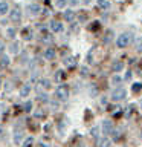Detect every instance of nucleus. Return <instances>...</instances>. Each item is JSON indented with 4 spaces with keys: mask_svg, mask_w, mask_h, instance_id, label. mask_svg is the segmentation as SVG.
Returning a JSON list of instances; mask_svg holds the SVG:
<instances>
[{
    "mask_svg": "<svg viewBox=\"0 0 142 147\" xmlns=\"http://www.w3.org/2000/svg\"><path fill=\"white\" fill-rule=\"evenodd\" d=\"M50 29L54 32H61L63 31V23L58 22V20H52L50 22Z\"/></svg>",
    "mask_w": 142,
    "mask_h": 147,
    "instance_id": "obj_5",
    "label": "nucleus"
},
{
    "mask_svg": "<svg viewBox=\"0 0 142 147\" xmlns=\"http://www.w3.org/2000/svg\"><path fill=\"white\" fill-rule=\"evenodd\" d=\"M32 144H34V138L29 136V138H26V140L21 142V147H32Z\"/></svg>",
    "mask_w": 142,
    "mask_h": 147,
    "instance_id": "obj_18",
    "label": "nucleus"
},
{
    "mask_svg": "<svg viewBox=\"0 0 142 147\" xmlns=\"http://www.w3.org/2000/svg\"><path fill=\"white\" fill-rule=\"evenodd\" d=\"M40 86L43 87V89H49V87H50V81L48 80V78H41V80H40Z\"/></svg>",
    "mask_w": 142,
    "mask_h": 147,
    "instance_id": "obj_19",
    "label": "nucleus"
},
{
    "mask_svg": "<svg viewBox=\"0 0 142 147\" xmlns=\"http://www.w3.org/2000/svg\"><path fill=\"white\" fill-rule=\"evenodd\" d=\"M90 133H92V136H95V138H96V136L99 135V129L96 127V126H95V127H92V130H90Z\"/></svg>",
    "mask_w": 142,
    "mask_h": 147,
    "instance_id": "obj_27",
    "label": "nucleus"
},
{
    "mask_svg": "<svg viewBox=\"0 0 142 147\" xmlns=\"http://www.w3.org/2000/svg\"><path fill=\"white\" fill-rule=\"evenodd\" d=\"M23 136H25L23 130H17V132H15V135H14V142H15V144H20L21 140H23Z\"/></svg>",
    "mask_w": 142,
    "mask_h": 147,
    "instance_id": "obj_12",
    "label": "nucleus"
},
{
    "mask_svg": "<svg viewBox=\"0 0 142 147\" xmlns=\"http://www.w3.org/2000/svg\"><path fill=\"white\" fill-rule=\"evenodd\" d=\"M8 49H9V52H11L12 55H15V54L20 52V43H18V41H12Z\"/></svg>",
    "mask_w": 142,
    "mask_h": 147,
    "instance_id": "obj_6",
    "label": "nucleus"
},
{
    "mask_svg": "<svg viewBox=\"0 0 142 147\" xmlns=\"http://www.w3.org/2000/svg\"><path fill=\"white\" fill-rule=\"evenodd\" d=\"M23 109H25V112H31L32 110V101H26L25 106H23Z\"/></svg>",
    "mask_w": 142,
    "mask_h": 147,
    "instance_id": "obj_25",
    "label": "nucleus"
},
{
    "mask_svg": "<svg viewBox=\"0 0 142 147\" xmlns=\"http://www.w3.org/2000/svg\"><path fill=\"white\" fill-rule=\"evenodd\" d=\"M49 106L52 107V110H57V109H58V104L54 103V101H49Z\"/></svg>",
    "mask_w": 142,
    "mask_h": 147,
    "instance_id": "obj_31",
    "label": "nucleus"
},
{
    "mask_svg": "<svg viewBox=\"0 0 142 147\" xmlns=\"http://www.w3.org/2000/svg\"><path fill=\"white\" fill-rule=\"evenodd\" d=\"M69 3H70L72 6H76V5L80 3V2H78V0H69Z\"/></svg>",
    "mask_w": 142,
    "mask_h": 147,
    "instance_id": "obj_35",
    "label": "nucleus"
},
{
    "mask_svg": "<svg viewBox=\"0 0 142 147\" xmlns=\"http://www.w3.org/2000/svg\"><path fill=\"white\" fill-rule=\"evenodd\" d=\"M0 86H2V81H0Z\"/></svg>",
    "mask_w": 142,
    "mask_h": 147,
    "instance_id": "obj_39",
    "label": "nucleus"
},
{
    "mask_svg": "<svg viewBox=\"0 0 142 147\" xmlns=\"http://www.w3.org/2000/svg\"><path fill=\"white\" fill-rule=\"evenodd\" d=\"M2 133H3V127H0V135H2Z\"/></svg>",
    "mask_w": 142,
    "mask_h": 147,
    "instance_id": "obj_37",
    "label": "nucleus"
},
{
    "mask_svg": "<svg viewBox=\"0 0 142 147\" xmlns=\"http://www.w3.org/2000/svg\"><path fill=\"white\" fill-rule=\"evenodd\" d=\"M102 129H104V133H110L113 130V123L110 121V119H105L102 123Z\"/></svg>",
    "mask_w": 142,
    "mask_h": 147,
    "instance_id": "obj_9",
    "label": "nucleus"
},
{
    "mask_svg": "<svg viewBox=\"0 0 142 147\" xmlns=\"http://www.w3.org/2000/svg\"><path fill=\"white\" fill-rule=\"evenodd\" d=\"M8 64H9V57L2 55V57H0V67H6Z\"/></svg>",
    "mask_w": 142,
    "mask_h": 147,
    "instance_id": "obj_16",
    "label": "nucleus"
},
{
    "mask_svg": "<svg viewBox=\"0 0 142 147\" xmlns=\"http://www.w3.org/2000/svg\"><path fill=\"white\" fill-rule=\"evenodd\" d=\"M27 9H29V12L32 14V16H37V14L40 12V6L37 3H32V5H29L27 6Z\"/></svg>",
    "mask_w": 142,
    "mask_h": 147,
    "instance_id": "obj_11",
    "label": "nucleus"
},
{
    "mask_svg": "<svg viewBox=\"0 0 142 147\" xmlns=\"http://www.w3.org/2000/svg\"><path fill=\"white\" fill-rule=\"evenodd\" d=\"M43 14H44V16H49V14H50V9H48V8H46V9H43Z\"/></svg>",
    "mask_w": 142,
    "mask_h": 147,
    "instance_id": "obj_36",
    "label": "nucleus"
},
{
    "mask_svg": "<svg viewBox=\"0 0 142 147\" xmlns=\"http://www.w3.org/2000/svg\"><path fill=\"white\" fill-rule=\"evenodd\" d=\"M135 48L137 51H142V37H139V38L135 40Z\"/></svg>",
    "mask_w": 142,
    "mask_h": 147,
    "instance_id": "obj_23",
    "label": "nucleus"
},
{
    "mask_svg": "<svg viewBox=\"0 0 142 147\" xmlns=\"http://www.w3.org/2000/svg\"><path fill=\"white\" fill-rule=\"evenodd\" d=\"M141 107H142V104H141Z\"/></svg>",
    "mask_w": 142,
    "mask_h": 147,
    "instance_id": "obj_40",
    "label": "nucleus"
},
{
    "mask_svg": "<svg viewBox=\"0 0 142 147\" xmlns=\"http://www.w3.org/2000/svg\"><path fill=\"white\" fill-rule=\"evenodd\" d=\"M64 18H66L67 22H73V18H75V11H73V9L66 11V12H64Z\"/></svg>",
    "mask_w": 142,
    "mask_h": 147,
    "instance_id": "obj_13",
    "label": "nucleus"
},
{
    "mask_svg": "<svg viewBox=\"0 0 142 147\" xmlns=\"http://www.w3.org/2000/svg\"><path fill=\"white\" fill-rule=\"evenodd\" d=\"M9 18H11L12 23H18L21 20V11L18 8H14L11 11V14H9Z\"/></svg>",
    "mask_w": 142,
    "mask_h": 147,
    "instance_id": "obj_4",
    "label": "nucleus"
},
{
    "mask_svg": "<svg viewBox=\"0 0 142 147\" xmlns=\"http://www.w3.org/2000/svg\"><path fill=\"white\" fill-rule=\"evenodd\" d=\"M43 115H44L43 112H35V113H34V117H35V118H41Z\"/></svg>",
    "mask_w": 142,
    "mask_h": 147,
    "instance_id": "obj_34",
    "label": "nucleus"
},
{
    "mask_svg": "<svg viewBox=\"0 0 142 147\" xmlns=\"http://www.w3.org/2000/svg\"><path fill=\"white\" fill-rule=\"evenodd\" d=\"M64 77H66V74H64V71H57V74H55V80L57 81H61V80H64Z\"/></svg>",
    "mask_w": 142,
    "mask_h": 147,
    "instance_id": "obj_20",
    "label": "nucleus"
},
{
    "mask_svg": "<svg viewBox=\"0 0 142 147\" xmlns=\"http://www.w3.org/2000/svg\"><path fill=\"white\" fill-rule=\"evenodd\" d=\"M64 64H66V66H69V67H73V66L76 64V60L73 58V57H69V58L64 60Z\"/></svg>",
    "mask_w": 142,
    "mask_h": 147,
    "instance_id": "obj_17",
    "label": "nucleus"
},
{
    "mask_svg": "<svg viewBox=\"0 0 142 147\" xmlns=\"http://www.w3.org/2000/svg\"><path fill=\"white\" fill-rule=\"evenodd\" d=\"M87 74H89V69H87L86 66H82V67H81V75L84 77V75H87Z\"/></svg>",
    "mask_w": 142,
    "mask_h": 147,
    "instance_id": "obj_30",
    "label": "nucleus"
},
{
    "mask_svg": "<svg viewBox=\"0 0 142 147\" xmlns=\"http://www.w3.org/2000/svg\"><path fill=\"white\" fill-rule=\"evenodd\" d=\"M122 69H124V63H122V61L116 60V61L112 63V71H113V72H121Z\"/></svg>",
    "mask_w": 142,
    "mask_h": 147,
    "instance_id": "obj_8",
    "label": "nucleus"
},
{
    "mask_svg": "<svg viewBox=\"0 0 142 147\" xmlns=\"http://www.w3.org/2000/svg\"><path fill=\"white\" fill-rule=\"evenodd\" d=\"M96 5H98V8L102 9V11H109L110 9V2L109 0H96Z\"/></svg>",
    "mask_w": 142,
    "mask_h": 147,
    "instance_id": "obj_7",
    "label": "nucleus"
},
{
    "mask_svg": "<svg viewBox=\"0 0 142 147\" xmlns=\"http://www.w3.org/2000/svg\"><path fill=\"white\" fill-rule=\"evenodd\" d=\"M121 81H122V80H121V77H118V75L112 78V83H113V84H119Z\"/></svg>",
    "mask_w": 142,
    "mask_h": 147,
    "instance_id": "obj_29",
    "label": "nucleus"
},
{
    "mask_svg": "<svg viewBox=\"0 0 142 147\" xmlns=\"http://www.w3.org/2000/svg\"><path fill=\"white\" fill-rule=\"evenodd\" d=\"M109 146V140H101V147H107Z\"/></svg>",
    "mask_w": 142,
    "mask_h": 147,
    "instance_id": "obj_32",
    "label": "nucleus"
},
{
    "mask_svg": "<svg viewBox=\"0 0 142 147\" xmlns=\"http://www.w3.org/2000/svg\"><path fill=\"white\" fill-rule=\"evenodd\" d=\"M3 51H5V43H3L2 40H0V55L3 54Z\"/></svg>",
    "mask_w": 142,
    "mask_h": 147,
    "instance_id": "obj_33",
    "label": "nucleus"
},
{
    "mask_svg": "<svg viewBox=\"0 0 142 147\" xmlns=\"http://www.w3.org/2000/svg\"><path fill=\"white\" fill-rule=\"evenodd\" d=\"M9 11V6L6 2H0V16H5Z\"/></svg>",
    "mask_w": 142,
    "mask_h": 147,
    "instance_id": "obj_14",
    "label": "nucleus"
},
{
    "mask_svg": "<svg viewBox=\"0 0 142 147\" xmlns=\"http://www.w3.org/2000/svg\"><path fill=\"white\" fill-rule=\"evenodd\" d=\"M110 133H112V138H113V140H116V141L119 140V138H121V132H119L118 129H115V130H112Z\"/></svg>",
    "mask_w": 142,
    "mask_h": 147,
    "instance_id": "obj_24",
    "label": "nucleus"
},
{
    "mask_svg": "<svg viewBox=\"0 0 142 147\" xmlns=\"http://www.w3.org/2000/svg\"><path fill=\"white\" fill-rule=\"evenodd\" d=\"M23 38L25 40H32V32H31V29H23Z\"/></svg>",
    "mask_w": 142,
    "mask_h": 147,
    "instance_id": "obj_21",
    "label": "nucleus"
},
{
    "mask_svg": "<svg viewBox=\"0 0 142 147\" xmlns=\"http://www.w3.org/2000/svg\"><path fill=\"white\" fill-rule=\"evenodd\" d=\"M66 3H67V0H57V3H55V5H57V8L61 9V8L66 6Z\"/></svg>",
    "mask_w": 142,
    "mask_h": 147,
    "instance_id": "obj_26",
    "label": "nucleus"
},
{
    "mask_svg": "<svg viewBox=\"0 0 142 147\" xmlns=\"http://www.w3.org/2000/svg\"><path fill=\"white\" fill-rule=\"evenodd\" d=\"M44 58L46 60H54L55 58V49L54 48H48L44 51Z\"/></svg>",
    "mask_w": 142,
    "mask_h": 147,
    "instance_id": "obj_10",
    "label": "nucleus"
},
{
    "mask_svg": "<svg viewBox=\"0 0 142 147\" xmlns=\"http://www.w3.org/2000/svg\"><path fill=\"white\" fill-rule=\"evenodd\" d=\"M84 2H86V3H89V2H90V0H84Z\"/></svg>",
    "mask_w": 142,
    "mask_h": 147,
    "instance_id": "obj_38",
    "label": "nucleus"
},
{
    "mask_svg": "<svg viewBox=\"0 0 142 147\" xmlns=\"http://www.w3.org/2000/svg\"><path fill=\"white\" fill-rule=\"evenodd\" d=\"M29 92H31V86L29 84H25L20 89V96H27V95H29Z\"/></svg>",
    "mask_w": 142,
    "mask_h": 147,
    "instance_id": "obj_15",
    "label": "nucleus"
},
{
    "mask_svg": "<svg viewBox=\"0 0 142 147\" xmlns=\"http://www.w3.org/2000/svg\"><path fill=\"white\" fill-rule=\"evenodd\" d=\"M131 90L135 92V94H137V92L142 90V83H135V84L131 86Z\"/></svg>",
    "mask_w": 142,
    "mask_h": 147,
    "instance_id": "obj_22",
    "label": "nucleus"
},
{
    "mask_svg": "<svg viewBox=\"0 0 142 147\" xmlns=\"http://www.w3.org/2000/svg\"><path fill=\"white\" fill-rule=\"evenodd\" d=\"M131 41H133V35L130 34V32H124V34H121L116 38V46L122 49V48H127Z\"/></svg>",
    "mask_w": 142,
    "mask_h": 147,
    "instance_id": "obj_1",
    "label": "nucleus"
},
{
    "mask_svg": "<svg viewBox=\"0 0 142 147\" xmlns=\"http://www.w3.org/2000/svg\"><path fill=\"white\" fill-rule=\"evenodd\" d=\"M8 37L9 38H14V37H15V29H14V28H9L8 29Z\"/></svg>",
    "mask_w": 142,
    "mask_h": 147,
    "instance_id": "obj_28",
    "label": "nucleus"
},
{
    "mask_svg": "<svg viewBox=\"0 0 142 147\" xmlns=\"http://www.w3.org/2000/svg\"><path fill=\"white\" fill-rule=\"evenodd\" d=\"M55 96H57L58 100H61V101L67 100L69 98V89L66 86H58L57 89H55Z\"/></svg>",
    "mask_w": 142,
    "mask_h": 147,
    "instance_id": "obj_3",
    "label": "nucleus"
},
{
    "mask_svg": "<svg viewBox=\"0 0 142 147\" xmlns=\"http://www.w3.org/2000/svg\"><path fill=\"white\" fill-rule=\"evenodd\" d=\"M125 95H127V92L124 87H118V89H115L112 92V95H110V98H112V101H122L124 98H125Z\"/></svg>",
    "mask_w": 142,
    "mask_h": 147,
    "instance_id": "obj_2",
    "label": "nucleus"
}]
</instances>
